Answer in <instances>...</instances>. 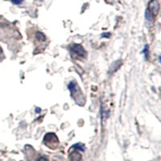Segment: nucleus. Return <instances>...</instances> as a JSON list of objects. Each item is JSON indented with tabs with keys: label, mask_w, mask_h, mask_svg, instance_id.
<instances>
[{
	"label": "nucleus",
	"mask_w": 161,
	"mask_h": 161,
	"mask_svg": "<svg viewBox=\"0 0 161 161\" xmlns=\"http://www.w3.org/2000/svg\"><path fill=\"white\" fill-rule=\"evenodd\" d=\"M11 1H12V2L13 4L16 5L20 4V3H22V2H23V0H11Z\"/></svg>",
	"instance_id": "9b49d317"
},
{
	"label": "nucleus",
	"mask_w": 161,
	"mask_h": 161,
	"mask_svg": "<svg viewBox=\"0 0 161 161\" xmlns=\"http://www.w3.org/2000/svg\"><path fill=\"white\" fill-rule=\"evenodd\" d=\"M71 161H81L82 160V155L80 154L78 151H75L70 154Z\"/></svg>",
	"instance_id": "39448f33"
},
{
	"label": "nucleus",
	"mask_w": 161,
	"mask_h": 161,
	"mask_svg": "<svg viewBox=\"0 0 161 161\" xmlns=\"http://www.w3.org/2000/svg\"><path fill=\"white\" fill-rule=\"evenodd\" d=\"M70 51L72 52V54L76 57H86V52L85 51L82 45L80 44H73L70 47Z\"/></svg>",
	"instance_id": "f03ea898"
},
{
	"label": "nucleus",
	"mask_w": 161,
	"mask_h": 161,
	"mask_svg": "<svg viewBox=\"0 0 161 161\" xmlns=\"http://www.w3.org/2000/svg\"><path fill=\"white\" fill-rule=\"evenodd\" d=\"M121 65H122V61H118L114 62L111 66L112 72H114V71L117 70Z\"/></svg>",
	"instance_id": "423d86ee"
},
{
	"label": "nucleus",
	"mask_w": 161,
	"mask_h": 161,
	"mask_svg": "<svg viewBox=\"0 0 161 161\" xmlns=\"http://www.w3.org/2000/svg\"><path fill=\"white\" fill-rule=\"evenodd\" d=\"M145 21L146 25L148 27H152L153 24H154L155 16L148 9L146 10L145 12Z\"/></svg>",
	"instance_id": "20e7f679"
},
{
	"label": "nucleus",
	"mask_w": 161,
	"mask_h": 161,
	"mask_svg": "<svg viewBox=\"0 0 161 161\" xmlns=\"http://www.w3.org/2000/svg\"><path fill=\"white\" fill-rule=\"evenodd\" d=\"M141 53L145 55V59H148L149 57V50H148V45H145L143 50L141 52Z\"/></svg>",
	"instance_id": "1a4fd4ad"
},
{
	"label": "nucleus",
	"mask_w": 161,
	"mask_h": 161,
	"mask_svg": "<svg viewBox=\"0 0 161 161\" xmlns=\"http://www.w3.org/2000/svg\"><path fill=\"white\" fill-rule=\"evenodd\" d=\"M44 143L51 149H55L59 143V139L54 133H48L44 138Z\"/></svg>",
	"instance_id": "f257e3e1"
},
{
	"label": "nucleus",
	"mask_w": 161,
	"mask_h": 161,
	"mask_svg": "<svg viewBox=\"0 0 161 161\" xmlns=\"http://www.w3.org/2000/svg\"><path fill=\"white\" fill-rule=\"evenodd\" d=\"M110 36V33H103V34L102 35V37H106V38H109Z\"/></svg>",
	"instance_id": "f8f14e48"
},
{
	"label": "nucleus",
	"mask_w": 161,
	"mask_h": 161,
	"mask_svg": "<svg viewBox=\"0 0 161 161\" xmlns=\"http://www.w3.org/2000/svg\"><path fill=\"white\" fill-rule=\"evenodd\" d=\"M148 10L152 12L155 16L158 15L159 11V2H157V0H152L148 4Z\"/></svg>",
	"instance_id": "7ed1b4c3"
},
{
	"label": "nucleus",
	"mask_w": 161,
	"mask_h": 161,
	"mask_svg": "<svg viewBox=\"0 0 161 161\" xmlns=\"http://www.w3.org/2000/svg\"><path fill=\"white\" fill-rule=\"evenodd\" d=\"M38 111H40V109H38V108H37V112H38Z\"/></svg>",
	"instance_id": "ddd939ff"
},
{
	"label": "nucleus",
	"mask_w": 161,
	"mask_h": 161,
	"mask_svg": "<svg viewBox=\"0 0 161 161\" xmlns=\"http://www.w3.org/2000/svg\"><path fill=\"white\" fill-rule=\"evenodd\" d=\"M73 148H75V149H77V151H82V152H84L85 150H86V148H85V146L82 143H77V144H74L73 146Z\"/></svg>",
	"instance_id": "0eeeda50"
},
{
	"label": "nucleus",
	"mask_w": 161,
	"mask_h": 161,
	"mask_svg": "<svg viewBox=\"0 0 161 161\" xmlns=\"http://www.w3.org/2000/svg\"><path fill=\"white\" fill-rule=\"evenodd\" d=\"M36 37L39 41H44L46 40L45 36L42 33V32H37L36 35Z\"/></svg>",
	"instance_id": "6e6552de"
},
{
	"label": "nucleus",
	"mask_w": 161,
	"mask_h": 161,
	"mask_svg": "<svg viewBox=\"0 0 161 161\" xmlns=\"http://www.w3.org/2000/svg\"><path fill=\"white\" fill-rule=\"evenodd\" d=\"M37 161H48V157L45 156H40L37 159Z\"/></svg>",
	"instance_id": "9d476101"
}]
</instances>
